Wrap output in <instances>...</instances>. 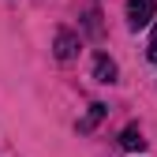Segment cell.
Listing matches in <instances>:
<instances>
[{
	"label": "cell",
	"instance_id": "obj_1",
	"mask_svg": "<svg viewBox=\"0 0 157 157\" xmlns=\"http://www.w3.org/2000/svg\"><path fill=\"white\" fill-rule=\"evenodd\" d=\"M157 11V0H127V26L131 30H142Z\"/></svg>",
	"mask_w": 157,
	"mask_h": 157
},
{
	"label": "cell",
	"instance_id": "obj_2",
	"mask_svg": "<svg viewBox=\"0 0 157 157\" xmlns=\"http://www.w3.org/2000/svg\"><path fill=\"white\" fill-rule=\"evenodd\" d=\"M78 52V37L71 30H56V60H71Z\"/></svg>",
	"mask_w": 157,
	"mask_h": 157
},
{
	"label": "cell",
	"instance_id": "obj_3",
	"mask_svg": "<svg viewBox=\"0 0 157 157\" xmlns=\"http://www.w3.org/2000/svg\"><path fill=\"white\" fill-rule=\"evenodd\" d=\"M105 116H109V109H105L101 101H94V105H90V112L82 116V120H78V131H82V135H90V131H94L97 124L105 120Z\"/></svg>",
	"mask_w": 157,
	"mask_h": 157
},
{
	"label": "cell",
	"instance_id": "obj_4",
	"mask_svg": "<svg viewBox=\"0 0 157 157\" xmlns=\"http://www.w3.org/2000/svg\"><path fill=\"white\" fill-rule=\"evenodd\" d=\"M94 78L97 82H116V64L109 60V56H97L94 60Z\"/></svg>",
	"mask_w": 157,
	"mask_h": 157
},
{
	"label": "cell",
	"instance_id": "obj_5",
	"mask_svg": "<svg viewBox=\"0 0 157 157\" xmlns=\"http://www.w3.org/2000/svg\"><path fill=\"white\" fill-rule=\"evenodd\" d=\"M120 146H124V150H139V153H142V150H146V139H142V131L131 124V127H124V135H120Z\"/></svg>",
	"mask_w": 157,
	"mask_h": 157
},
{
	"label": "cell",
	"instance_id": "obj_6",
	"mask_svg": "<svg viewBox=\"0 0 157 157\" xmlns=\"http://www.w3.org/2000/svg\"><path fill=\"white\" fill-rule=\"evenodd\" d=\"M146 56L157 64V23H153V34H150V45H146Z\"/></svg>",
	"mask_w": 157,
	"mask_h": 157
}]
</instances>
